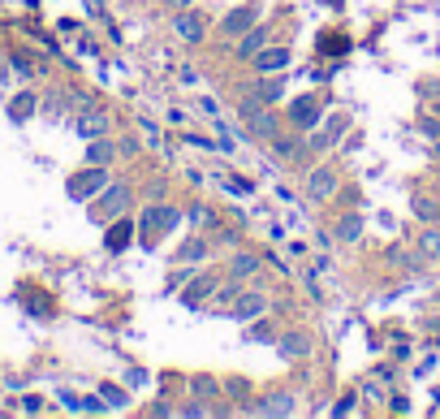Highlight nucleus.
<instances>
[{
	"label": "nucleus",
	"instance_id": "obj_1",
	"mask_svg": "<svg viewBox=\"0 0 440 419\" xmlns=\"http://www.w3.org/2000/svg\"><path fill=\"white\" fill-rule=\"evenodd\" d=\"M346 134H350V117L346 112H333V117H324V130H306V147L311 152H333Z\"/></svg>",
	"mask_w": 440,
	"mask_h": 419
},
{
	"label": "nucleus",
	"instance_id": "obj_2",
	"mask_svg": "<svg viewBox=\"0 0 440 419\" xmlns=\"http://www.w3.org/2000/svg\"><path fill=\"white\" fill-rule=\"evenodd\" d=\"M104 186H108L104 165H91V169H83V173H74V177H70V199H74V203H87V199L100 195Z\"/></svg>",
	"mask_w": 440,
	"mask_h": 419
},
{
	"label": "nucleus",
	"instance_id": "obj_3",
	"mask_svg": "<svg viewBox=\"0 0 440 419\" xmlns=\"http://www.w3.org/2000/svg\"><path fill=\"white\" fill-rule=\"evenodd\" d=\"M129 207V190L125 186H104L91 203V221H104V216H121Z\"/></svg>",
	"mask_w": 440,
	"mask_h": 419
},
{
	"label": "nucleus",
	"instance_id": "obj_4",
	"mask_svg": "<svg viewBox=\"0 0 440 419\" xmlns=\"http://www.w3.org/2000/svg\"><path fill=\"white\" fill-rule=\"evenodd\" d=\"M289 121L298 125L302 134H306V130H315V125L324 121V104L315 100V95H302V100H293V104H289Z\"/></svg>",
	"mask_w": 440,
	"mask_h": 419
},
{
	"label": "nucleus",
	"instance_id": "obj_5",
	"mask_svg": "<svg viewBox=\"0 0 440 419\" xmlns=\"http://www.w3.org/2000/svg\"><path fill=\"white\" fill-rule=\"evenodd\" d=\"M333 190H337V169H333V165H319V169L306 173V195H311L315 203L333 199Z\"/></svg>",
	"mask_w": 440,
	"mask_h": 419
},
{
	"label": "nucleus",
	"instance_id": "obj_6",
	"mask_svg": "<svg viewBox=\"0 0 440 419\" xmlns=\"http://www.w3.org/2000/svg\"><path fill=\"white\" fill-rule=\"evenodd\" d=\"M247 130H251V139H259V143H272L276 134H281V117L272 112V104H264L255 117H247Z\"/></svg>",
	"mask_w": 440,
	"mask_h": 419
},
{
	"label": "nucleus",
	"instance_id": "obj_7",
	"mask_svg": "<svg viewBox=\"0 0 440 419\" xmlns=\"http://www.w3.org/2000/svg\"><path fill=\"white\" fill-rule=\"evenodd\" d=\"M276 350H281V359H285V363L306 359V354H311V337H306L302 329H285L281 337H276Z\"/></svg>",
	"mask_w": 440,
	"mask_h": 419
},
{
	"label": "nucleus",
	"instance_id": "obj_8",
	"mask_svg": "<svg viewBox=\"0 0 440 419\" xmlns=\"http://www.w3.org/2000/svg\"><path fill=\"white\" fill-rule=\"evenodd\" d=\"M173 26H177V35H182L186 43H203V35H207V26H203V18L194 9H182L173 18Z\"/></svg>",
	"mask_w": 440,
	"mask_h": 419
},
{
	"label": "nucleus",
	"instance_id": "obj_9",
	"mask_svg": "<svg viewBox=\"0 0 440 419\" xmlns=\"http://www.w3.org/2000/svg\"><path fill=\"white\" fill-rule=\"evenodd\" d=\"M264 311H268V298H264V294H251V289H242L229 316H233V320H255V316H264Z\"/></svg>",
	"mask_w": 440,
	"mask_h": 419
},
{
	"label": "nucleus",
	"instance_id": "obj_10",
	"mask_svg": "<svg viewBox=\"0 0 440 419\" xmlns=\"http://www.w3.org/2000/svg\"><path fill=\"white\" fill-rule=\"evenodd\" d=\"M251 26H255V5L233 9V13H224V18H220V30H224V35H247Z\"/></svg>",
	"mask_w": 440,
	"mask_h": 419
},
{
	"label": "nucleus",
	"instance_id": "obj_11",
	"mask_svg": "<svg viewBox=\"0 0 440 419\" xmlns=\"http://www.w3.org/2000/svg\"><path fill=\"white\" fill-rule=\"evenodd\" d=\"M211 289H216V277H211V272H203V277H194V281L186 285L182 303H186V307H199V303H207V298H211Z\"/></svg>",
	"mask_w": 440,
	"mask_h": 419
},
{
	"label": "nucleus",
	"instance_id": "obj_12",
	"mask_svg": "<svg viewBox=\"0 0 440 419\" xmlns=\"http://www.w3.org/2000/svg\"><path fill=\"white\" fill-rule=\"evenodd\" d=\"M78 134L83 139H104L108 134V112H100V108L83 112V117H78Z\"/></svg>",
	"mask_w": 440,
	"mask_h": 419
},
{
	"label": "nucleus",
	"instance_id": "obj_13",
	"mask_svg": "<svg viewBox=\"0 0 440 419\" xmlns=\"http://www.w3.org/2000/svg\"><path fill=\"white\" fill-rule=\"evenodd\" d=\"M264 43H268V26H251L247 35H238V57L255 61V52H264Z\"/></svg>",
	"mask_w": 440,
	"mask_h": 419
},
{
	"label": "nucleus",
	"instance_id": "obj_14",
	"mask_svg": "<svg viewBox=\"0 0 440 419\" xmlns=\"http://www.w3.org/2000/svg\"><path fill=\"white\" fill-rule=\"evenodd\" d=\"M333 238H337V243H358V238H363V216H358V212L341 216V221L333 225Z\"/></svg>",
	"mask_w": 440,
	"mask_h": 419
},
{
	"label": "nucleus",
	"instance_id": "obj_15",
	"mask_svg": "<svg viewBox=\"0 0 440 419\" xmlns=\"http://www.w3.org/2000/svg\"><path fill=\"white\" fill-rule=\"evenodd\" d=\"M289 65V52L285 48H268V52H255V70L259 74H276V70H285Z\"/></svg>",
	"mask_w": 440,
	"mask_h": 419
},
{
	"label": "nucleus",
	"instance_id": "obj_16",
	"mask_svg": "<svg viewBox=\"0 0 440 419\" xmlns=\"http://www.w3.org/2000/svg\"><path fill=\"white\" fill-rule=\"evenodd\" d=\"M289 411H293L289 394H272L268 402H255V407H251V415H289Z\"/></svg>",
	"mask_w": 440,
	"mask_h": 419
},
{
	"label": "nucleus",
	"instance_id": "obj_17",
	"mask_svg": "<svg viewBox=\"0 0 440 419\" xmlns=\"http://www.w3.org/2000/svg\"><path fill=\"white\" fill-rule=\"evenodd\" d=\"M129 238H134V225H129V221H117V225L108 229L104 247H108V251H125V247H129Z\"/></svg>",
	"mask_w": 440,
	"mask_h": 419
},
{
	"label": "nucleus",
	"instance_id": "obj_18",
	"mask_svg": "<svg viewBox=\"0 0 440 419\" xmlns=\"http://www.w3.org/2000/svg\"><path fill=\"white\" fill-rule=\"evenodd\" d=\"M238 294H242V289H238V277H233L229 285H220V281H216V298H211V311H233Z\"/></svg>",
	"mask_w": 440,
	"mask_h": 419
},
{
	"label": "nucleus",
	"instance_id": "obj_19",
	"mask_svg": "<svg viewBox=\"0 0 440 419\" xmlns=\"http://www.w3.org/2000/svg\"><path fill=\"white\" fill-rule=\"evenodd\" d=\"M302 147H306V139H293V134H276L272 139V152L281 156V160H298Z\"/></svg>",
	"mask_w": 440,
	"mask_h": 419
},
{
	"label": "nucleus",
	"instance_id": "obj_20",
	"mask_svg": "<svg viewBox=\"0 0 440 419\" xmlns=\"http://www.w3.org/2000/svg\"><path fill=\"white\" fill-rule=\"evenodd\" d=\"M30 112H35V91H22V95H13V100H9V117L13 121H26Z\"/></svg>",
	"mask_w": 440,
	"mask_h": 419
},
{
	"label": "nucleus",
	"instance_id": "obj_21",
	"mask_svg": "<svg viewBox=\"0 0 440 419\" xmlns=\"http://www.w3.org/2000/svg\"><path fill=\"white\" fill-rule=\"evenodd\" d=\"M410 207H415V216H419V221H440V203H436L432 195H423V190L410 199Z\"/></svg>",
	"mask_w": 440,
	"mask_h": 419
},
{
	"label": "nucleus",
	"instance_id": "obj_22",
	"mask_svg": "<svg viewBox=\"0 0 440 419\" xmlns=\"http://www.w3.org/2000/svg\"><path fill=\"white\" fill-rule=\"evenodd\" d=\"M419 255H423V260H440V229H436V225H428V229H423Z\"/></svg>",
	"mask_w": 440,
	"mask_h": 419
},
{
	"label": "nucleus",
	"instance_id": "obj_23",
	"mask_svg": "<svg viewBox=\"0 0 440 419\" xmlns=\"http://www.w3.org/2000/svg\"><path fill=\"white\" fill-rule=\"evenodd\" d=\"M255 95H259L264 104H276V100L285 95V83H276V78H259V83H255Z\"/></svg>",
	"mask_w": 440,
	"mask_h": 419
},
{
	"label": "nucleus",
	"instance_id": "obj_24",
	"mask_svg": "<svg viewBox=\"0 0 440 419\" xmlns=\"http://www.w3.org/2000/svg\"><path fill=\"white\" fill-rule=\"evenodd\" d=\"M259 272V255H251V251H242V255H233V277L238 281H247V277H255Z\"/></svg>",
	"mask_w": 440,
	"mask_h": 419
},
{
	"label": "nucleus",
	"instance_id": "obj_25",
	"mask_svg": "<svg viewBox=\"0 0 440 419\" xmlns=\"http://www.w3.org/2000/svg\"><path fill=\"white\" fill-rule=\"evenodd\" d=\"M112 156H117V147H112L108 139H91V152H87V160H91V165H108Z\"/></svg>",
	"mask_w": 440,
	"mask_h": 419
},
{
	"label": "nucleus",
	"instance_id": "obj_26",
	"mask_svg": "<svg viewBox=\"0 0 440 419\" xmlns=\"http://www.w3.org/2000/svg\"><path fill=\"white\" fill-rule=\"evenodd\" d=\"M207 255V243H199V238H194V243H186L182 251H177V260H186V264H194V260H203Z\"/></svg>",
	"mask_w": 440,
	"mask_h": 419
},
{
	"label": "nucleus",
	"instance_id": "obj_27",
	"mask_svg": "<svg viewBox=\"0 0 440 419\" xmlns=\"http://www.w3.org/2000/svg\"><path fill=\"white\" fill-rule=\"evenodd\" d=\"M100 398L108 402V407H125V402H129L125 389H117V385H100Z\"/></svg>",
	"mask_w": 440,
	"mask_h": 419
},
{
	"label": "nucleus",
	"instance_id": "obj_28",
	"mask_svg": "<svg viewBox=\"0 0 440 419\" xmlns=\"http://www.w3.org/2000/svg\"><path fill=\"white\" fill-rule=\"evenodd\" d=\"M177 221H182V212H177V207H160V229H173Z\"/></svg>",
	"mask_w": 440,
	"mask_h": 419
},
{
	"label": "nucleus",
	"instance_id": "obj_29",
	"mask_svg": "<svg viewBox=\"0 0 440 419\" xmlns=\"http://www.w3.org/2000/svg\"><path fill=\"white\" fill-rule=\"evenodd\" d=\"M194 394H203V398H216V380H211V376H199V380H194Z\"/></svg>",
	"mask_w": 440,
	"mask_h": 419
},
{
	"label": "nucleus",
	"instance_id": "obj_30",
	"mask_svg": "<svg viewBox=\"0 0 440 419\" xmlns=\"http://www.w3.org/2000/svg\"><path fill=\"white\" fill-rule=\"evenodd\" d=\"M190 221H194V225H211V207L194 203V207H190Z\"/></svg>",
	"mask_w": 440,
	"mask_h": 419
},
{
	"label": "nucleus",
	"instance_id": "obj_31",
	"mask_svg": "<svg viewBox=\"0 0 440 419\" xmlns=\"http://www.w3.org/2000/svg\"><path fill=\"white\" fill-rule=\"evenodd\" d=\"M224 186H229V195H251V182H247V177H229Z\"/></svg>",
	"mask_w": 440,
	"mask_h": 419
},
{
	"label": "nucleus",
	"instance_id": "obj_32",
	"mask_svg": "<svg viewBox=\"0 0 440 419\" xmlns=\"http://www.w3.org/2000/svg\"><path fill=\"white\" fill-rule=\"evenodd\" d=\"M143 229H147V234H151V229H160V203H151V212L143 216Z\"/></svg>",
	"mask_w": 440,
	"mask_h": 419
},
{
	"label": "nucleus",
	"instance_id": "obj_33",
	"mask_svg": "<svg viewBox=\"0 0 440 419\" xmlns=\"http://www.w3.org/2000/svg\"><path fill=\"white\" fill-rule=\"evenodd\" d=\"M13 70H18V74H35V65H30L26 57H13Z\"/></svg>",
	"mask_w": 440,
	"mask_h": 419
},
{
	"label": "nucleus",
	"instance_id": "obj_34",
	"mask_svg": "<svg viewBox=\"0 0 440 419\" xmlns=\"http://www.w3.org/2000/svg\"><path fill=\"white\" fill-rule=\"evenodd\" d=\"M169 5H173V9H190V5H194V0H169Z\"/></svg>",
	"mask_w": 440,
	"mask_h": 419
},
{
	"label": "nucleus",
	"instance_id": "obj_35",
	"mask_svg": "<svg viewBox=\"0 0 440 419\" xmlns=\"http://www.w3.org/2000/svg\"><path fill=\"white\" fill-rule=\"evenodd\" d=\"M436 112H440V104H436Z\"/></svg>",
	"mask_w": 440,
	"mask_h": 419
}]
</instances>
